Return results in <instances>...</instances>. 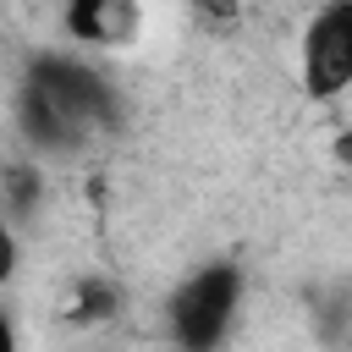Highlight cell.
Masks as SVG:
<instances>
[{
    "label": "cell",
    "mask_w": 352,
    "mask_h": 352,
    "mask_svg": "<svg viewBox=\"0 0 352 352\" xmlns=\"http://www.w3.org/2000/svg\"><path fill=\"white\" fill-rule=\"evenodd\" d=\"M16 126L38 154H77L94 132L121 126V94L82 55L44 50L16 82Z\"/></svg>",
    "instance_id": "cell-1"
},
{
    "label": "cell",
    "mask_w": 352,
    "mask_h": 352,
    "mask_svg": "<svg viewBox=\"0 0 352 352\" xmlns=\"http://www.w3.org/2000/svg\"><path fill=\"white\" fill-rule=\"evenodd\" d=\"M242 264L231 258H209L192 275L176 280V292L165 297V336L176 352H220L231 341V324L242 314Z\"/></svg>",
    "instance_id": "cell-2"
},
{
    "label": "cell",
    "mask_w": 352,
    "mask_h": 352,
    "mask_svg": "<svg viewBox=\"0 0 352 352\" xmlns=\"http://www.w3.org/2000/svg\"><path fill=\"white\" fill-rule=\"evenodd\" d=\"M297 82L308 99H341L352 88V0H324L297 44Z\"/></svg>",
    "instance_id": "cell-3"
},
{
    "label": "cell",
    "mask_w": 352,
    "mask_h": 352,
    "mask_svg": "<svg viewBox=\"0 0 352 352\" xmlns=\"http://www.w3.org/2000/svg\"><path fill=\"white\" fill-rule=\"evenodd\" d=\"M60 33L77 50H126L143 33V0H66Z\"/></svg>",
    "instance_id": "cell-4"
},
{
    "label": "cell",
    "mask_w": 352,
    "mask_h": 352,
    "mask_svg": "<svg viewBox=\"0 0 352 352\" xmlns=\"http://www.w3.org/2000/svg\"><path fill=\"white\" fill-rule=\"evenodd\" d=\"M121 314V286L110 275H77L66 302H60V319L72 330H94V324H110Z\"/></svg>",
    "instance_id": "cell-5"
},
{
    "label": "cell",
    "mask_w": 352,
    "mask_h": 352,
    "mask_svg": "<svg viewBox=\"0 0 352 352\" xmlns=\"http://www.w3.org/2000/svg\"><path fill=\"white\" fill-rule=\"evenodd\" d=\"M38 204H44V176L33 165H11L0 176V214L6 220H28Z\"/></svg>",
    "instance_id": "cell-6"
},
{
    "label": "cell",
    "mask_w": 352,
    "mask_h": 352,
    "mask_svg": "<svg viewBox=\"0 0 352 352\" xmlns=\"http://www.w3.org/2000/svg\"><path fill=\"white\" fill-rule=\"evenodd\" d=\"M192 11H198V22H204L209 33H220V28H236L242 0H192Z\"/></svg>",
    "instance_id": "cell-7"
},
{
    "label": "cell",
    "mask_w": 352,
    "mask_h": 352,
    "mask_svg": "<svg viewBox=\"0 0 352 352\" xmlns=\"http://www.w3.org/2000/svg\"><path fill=\"white\" fill-rule=\"evenodd\" d=\"M16 270H22V236H16V226L0 214V286H11Z\"/></svg>",
    "instance_id": "cell-8"
},
{
    "label": "cell",
    "mask_w": 352,
    "mask_h": 352,
    "mask_svg": "<svg viewBox=\"0 0 352 352\" xmlns=\"http://www.w3.org/2000/svg\"><path fill=\"white\" fill-rule=\"evenodd\" d=\"M0 352H22V330H16L11 308H0Z\"/></svg>",
    "instance_id": "cell-9"
}]
</instances>
